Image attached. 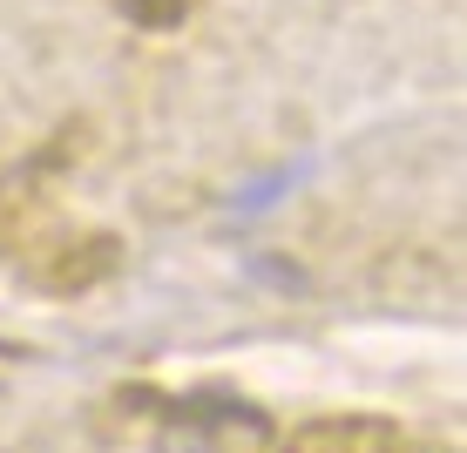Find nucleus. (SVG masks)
Instances as JSON below:
<instances>
[{"label":"nucleus","instance_id":"7ed1b4c3","mask_svg":"<svg viewBox=\"0 0 467 453\" xmlns=\"http://www.w3.org/2000/svg\"><path fill=\"white\" fill-rule=\"evenodd\" d=\"M116 264H122L116 237L82 231V237H61V244L41 257V278H47V291H88V284H102Z\"/></svg>","mask_w":467,"mask_h":453},{"label":"nucleus","instance_id":"f03ea898","mask_svg":"<svg viewBox=\"0 0 467 453\" xmlns=\"http://www.w3.org/2000/svg\"><path fill=\"white\" fill-rule=\"evenodd\" d=\"M285 453H427V447H413L386 419H312L285 440Z\"/></svg>","mask_w":467,"mask_h":453},{"label":"nucleus","instance_id":"f257e3e1","mask_svg":"<svg viewBox=\"0 0 467 453\" xmlns=\"http://www.w3.org/2000/svg\"><path fill=\"white\" fill-rule=\"evenodd\" d=\"M129 399L136 407H150V413H163V419H176V427H217V433H257L265 440L271 433V419L257 413V407H244L237 393H190V399H163V393H150V386H129Z\"/></svg>","mask_w":467,"mask_h":453},{"label":"nucleus","instance_id":"20e7f679","mask_svg":"<svg viewBox=\"0 0 467 453\" xmlns=\"http://www.w3.org/2000/svg\"><path fill=\"white\" fill-rule=\"evenodd\" d=\"M183 7H190V0H122V14H129V21H142V27H176V21H183Z\"/></svg>","mask_w":467,"mask_h":453}]
</instances>
